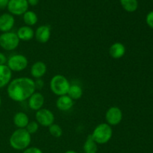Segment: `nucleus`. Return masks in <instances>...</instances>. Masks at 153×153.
Instances as JSON below:
<instances>
[{"label": "nucleus", "mask_w": 153, "mask_h": 153, "mask_svg": "<svg viewBox=\"0 0 153 153\" xmlns=\"http://www.w3.org/2000/svg\"><path fill=\"white\" fill-rule=\"evenodd\" d=\"M34 81L28 77H21L10 81L7 85V93L12 100L22 102L28 100L35 92Z\"/></svg>", "instance_id": "nucleus-1"}, {"label": "nucleus", "mask_w": 153, "mask_h": 153, "mask_svg": "<svg viewBox=\"0 0 153 153\" xmlns=\"http://www.w3.org/2000/svg\"><path fill=\"white\" fill-rule=\"evenodd\" d=\"M31 134L25 128H18L12 133L10 137V145L16 150H25L31 143Z\"/></svg>", "instance_id": "nucleus-2"}, {"label": "nucleus", "mask_w": 153, "mask_h": 153, "mask_svg": "<svg viewBox=\"0 0 153 153\" xmlns=\"http://www.w3.org/2000/svg\"><path fill=\"white\" fill-rule=\"evenodd\" d=\"M51 91L55 95L61 97V96L67 95L70 88V84L67 78L63 75H55L51 79L50 84Z\"/></svg>", "instance_id": "nucleus-3"}, {"label": "nucleus", "mask_w": 153, "mask_h": 153, "mask_svg": "<svg viewBox=\"0 0 153 153\" xmlns=\"http://www.w3.org/2000/svg\"><path fill=\"white\" fill-rule=\"evenodd\" d=\"M112 134L111 126L108 123H101L94 128L91 136L97 144H105L111 140Z\"/></svg>", "instance_id": "nucleus-4"}, {"label": "nucleus", "mask_w": 153, "mask_h": 153, "mask_svg": "<svg viewBox=\"0 0 153 153\" xmlns=\"http://www.w3.org/2000/svg\"><path fill=\"white\" fill-rule=\"evenodd\" d=\"M19 39L16 33L8 31L0 34V46L6 51H13L18 47Z\"/></svg>", "instance_id": "nucleus-5"}, {"label": "nucleus", "mask_w": 153, "mask_h": 153, "mask_svg": "<svg viewBox=\"0 0 153 153\" xmlns=\"http://www.w3.org/2000/svg\"><path fill=\"white\" fill-rule=\"evenodd\" d=\"M28 64L25 56L19 54L11 55L7 61V66L11 71L20 72L25 70Z\"/></svg>", "instance_id": "nucleus-6"}, {"label": "nucleus", "mask_w": 153, "mask_h": 153, "mask_svg": "<svg viewBox=\"0 0 153 153\" xmlns=\"http://www.w3.org/2000/svg\"><path fill=\"white\" fill-rule=\"evenodd\" d=\"M7 8L13 16H20L28 10V3L27 0H9Z\"/></svg>", "instance_id": "nucleus-7"}, {"label": "nucleus", "mask_w": 153, "mask_h": 153, "mask_svg": "<svg viewBox=\"0 0 153 153\" xmlns=\"http://www.w3.org/2000/svg\"><path fill=\"white\" fill-rule=\"evenodd\" d=\"M35 118L37 123L44 127H49L55 121L53 113L46 108H41L37 111L35 114Z\"/></svg>", "instance_id": "nucleus-8"}, {"label": "nucleus", "mask_w": 153, "mask_h": 153, "mask_svg": "<svg viewBox=\"0 0 153 153\" xmlns=\"http://www.w3.org/2000/svg\"><path fill=\"white\" fill-rule=\"evenodd\" d=\"M123 119V112L120 108L117 106H113L108 108L105 114L106 123L111 126H117Z\"/></svg>", "instance_id": "nucleus-9"}, {"label": "nucleus", "mask_w": 153, "mask_h": 153, "mask_svg": "<svg viewBox=\"0 0 153 153\" xmlns=\"http://www.w3.org/2000/svg\"><path fill=\"white\" fill-rule=\"evenodd\" d=\"M14 23V17L10 13H4L0 15V31L2 33L10 31Z\"/></svg>", "instance_id": "nucleus-10"}, {"label": "nucleus", "mask_w": 153, "mask_h": 153, "mask_svg": "<svg viewBox=\"0 0 153 153\" xmlns=\"http://www.w3.org/2000/svg\"><path fill=\"white\" fill-rule=\"evenodd\" d=\"M34 36L39 43H47L51 37V28L46 25H40L36 30Z\"/></svg>", "instance_id": "nucleus-11"}, {"label": "nucleus", "mask_w": 153, "mask_h": 153, "mask_svg": "<svg viewBox=\"0 0 153 153\" xmlns=\"http://www.w3.org/2000/svg\"><path fill=\"white\" fill-rule=\"evenodd\" d=\"M44 104V97L38 92H34L28 98V106L33 111H38L42 108Z\"/></svg>", "instance_id": "nucleus-12"}, {"label": "nucleus", "mask_w": 153, "mask_h": 153, "mask_svg": "<svg viewBox=\"0 0 153 153\" xmlns=\"http://www.w3.org/2000/svg\"><path fill=\"white\" fill-rule=\"evenodd\" d=\"M46 70H47V67L44 62L37 61L31 66V74L35 79H40L46 74Z\"/></svg>", "instance_id": "nucleus-13"}, {"label": "nucleus", "mask_w": 153, "mask_h": 153, "mask_svg": "<svg viewBox=\"0 0 153 153\" xmlns=\"http://www.w3.org/2000/svg\"><path fill=\"white\" fill-rule=\"evenodd\" d=\"M12 77V71L7 65H0V88L8 85Z\"/></svg>", "instance_id": "nucleus-14"}, {"label": "nucleus", "mask_w": 153, "mask_h": 153, "mask_svg": "<svg viewBox=\"0 0 153 153\" xmlns=\"http://www.w3.org/2000/svg\"><path fill=\"white\" fill-rule=\"evenodd\" d=\"M56 106L62 111H67L73 106V100L68 95L61 96L57 100Z\"/></svg>", "instance_id": "nucleus-15"}, {"label": "nucleus", "mask_w": 153, "mask_h": 153, "mask_svg": "<svg viewBox=\"0 0 153 153\" xmlns=\"http://www.w3.org/2000/svg\"><path fill=\"white\" fill-rule=\"evenodd\" d=\"M126 53V47L122 43H114L109 49V54L114 59H119L124 56Z\"/></svg>", "instance_id": "nucleus-16"}, {"label": "nucleus", "mask_w": 153, "mask_h": 153, "mask_svg": "<svg viewBox=\"0 0 153 153\" xmlns=\"http://www.w3.org/2000/svg\"><path fill=\"white\" fill-rule=\"evenodd\" d=\"M18 38L19 40H23V41H28L31 40L34 37V31L32 28L28 25L22 26L17 30L16 32Z\"/></svg>", "instance_id": "nucleus-17"}, {"label": "nucleus", "mask_w": 153, "mask_h": 153, "mask_svg": "<svg viewBox=\"0 0 153 153\" xmlns=\"http://www.w3.org/2000/svg\"><path fill=\"white\" fill-rule=\"evenodd\" d=\"M29 123V118L25 113L18 112L13 117V123L18 128H25Z\"/></svg>", "instance_id": "nucleus-18"}, {"label": "nucleus", "mask_w": 153, "mask_h": 153, "mask_svg": "<svg viewBox=\"0 0 153 153\" xmlns=\"http://www.w3.org/2000/svg\"><path fill=\"white\" fill-rule=\"evenodd\" d=\"M84 152L85 153H97L98 150V146L97 143H96L95 140L93 139L92 136L89 135L87 137L85 143H84Z\"/></svg>", "instance_id": "nucleus-19"}, {"label": "nucleus", "mask_w": 153, "mask_h": 153, "mask_svg": "<svg viewBox=\"0 0 153 153\" xmlns=\"http://www.w3.org/2000/svg\"><path fill=\"white\" fill-rule=\"evenodd\" d=\"M82 94H83V91L81 86L78 85H70L67 95H68L73 100L80 99L82 97Z\"/></svg>", "instance_id": "nucleus-20"}, {"label": "nucleus", "mask_w": 153, "mask_h": 153, "mask_svg": "<svg viewBox=\"0 0 153 153\" xmlns=\"http://www.w3.org/2000/svg\"><path fill=\"white\" fill-rule=\"evenodd\" d=\"M123 8L127 12L132 13L134 12L138 7L137 0H120Z\"/></svg>", "instance_id": "nucleus-21"}, {"label": "nucleus", "mask_w": 153, "mask_h": 153, "mask_svg": "<svg viewBox=\"0 0 153 153\" xmlns=\"http://www.w3.org/2000/svg\"><path fill=\"white\" fill-rule=\"evenodd\" d=\"M23 21L25 23V25L28 26H32L34 25L37 22L38 18H37V14L34 11L31 10H27L23 14Z\"/></svg>", "instance_id": "nucleus-22"}, {"label": "nucleus", "mask_w": 153, "mask_h": 153, "mask_svg": "<svg viewBox=\"0 0 153 153\" xmlns=\"http://www.w3.org/2000/svg\"><path fill=\"white\" fill-rule=\"evenodd\" d=\"M49 133L52 136L55 137H60L63 134V130L60 126L57 124H52L49 127Z\"/></svg>", "instance_id": "nucleus-23"}, {"label": "nucleus", "mask_w": 153, "mask_h": 153, "mask_svg": "<svg viewBox=\"0 0 153 153\" xmlns=\"http://www.w3.org/2000/svg\"><path fill=\"white\" fill-rule=\"evenodd\" d=\"M25 129L30 134H34V133H36L38 131L39 124L37 122H35V121H31V122L28 123L27 126L25 127Z\"/></svg>", "instance_id": "nucleus-24"}, {"label": "nucleus", "mask_w": 153, "mask_h": 153, "mask_svg": "<svg viewBox=\"0 0 153 153\" xmlns=\"http://www.w3.org/2000/svg\"><path fill=\"white\" fill-rule=\"evenodd\" d=\"M146 22L147 25L150 27L151 28H153V10L150 11L146 17Z\"/></svg>", "instance_id": "nucleus-25"}, {"label": "nucleus", "mask_w": 153, "mask_h": 153, "mask_svg": "<svg viewBox=\"0 0 153 153\" xmlns=\"http://www.w3.org/2000/svg\"><path fill=\"white\" fill-rule=\"evenodd\" d=\"M22 153H43V152L37 147H29L25 149Z\"/></svg>", "instance_id": "nucleus-26"}, {"label": "nucleus", "mask_w": 153, "mask_h": 153, "mask_svg": "<svg viewBox=\"0 0 153 153\" xmlns=\"http://www.w3.org/2000/svg\"><path fill=\"white\" fill-rule=\"evenodd\" d=\"M7 57L2 52H0V65H5L7 63Z\"/></svg>", "instance_id": "nucleus-27"}, {"label": "nucleus", "mask_w": 153, "mask_h": 153, "mask_svg": "<svg viewBox=\"0 0 153 153\" xmlns=\"http://www.w3.org/2000/svg\"><path fill=\"white\" fill-rule=\"evenodd\" d=\"M9 0H0V9H4L7 7Z\"/></svg>", "instance_id": "nucleus-28"}, {"label": "nucleus", "mask_w": 153, "mask_h": 153, "mask_svg": "<svg viewBox=\"0 0 153 153\" xmlns=\"http://www.w3.org/2000/svg\"><path fill=\"white\" fill-rule=\"evenodd\" d=\"M39 1L40 0H27L28 3V5L31 6H36L39 3Z\"/></svg>", "instance_id": "nucleus-29"}, {"label": "nucleus", "mask_w": 153, "mask_h": 153, "mask_svg": "<svg viewBox=\"0 0 153 153\" xmlns=\"http://www.w3.org/2000/svg\"><path fill=\"white\" fill-rule=\"evenodd\" d=\"M64 153H78V152H75V151H73V150H68V151H67V152H65Z\"/></svg>", "instance_id": "nucleus-30"}, {"label": "nucleus", "mask_w": 153, "mask_h": 153, "mask_svg": "<svg viewBox=\"0 0 153 153\" xmlns=\"http://www.w3.org/2000/svg\"><path fill=\"white\" fill-rule=\"evenodd\" d=\"M1 97H0V106H1Z\"/></svg>", "instance_id": "nucleus-31"}]
</instances>
